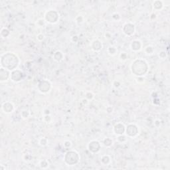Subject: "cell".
<instances>
[{
	"label": "cell",
	"instance_id": "3",
	"mask_svg": "<svg viewBox=\"0 0 170 170\" xmlns=\"http://www.w3.org/2000/svg\"><path fill=\"white\" fill-rule=\"evenodd\" d=\"M127 133H128L129 135H134L137 133V128L135 126L131 125L129 126L127 129Z\"/></svg>",
	"mask_w": 170,
	"mask_h": 170
},
{
	"label": "cell",
	"instance_id": "4",
	"mask_svg": "<svg viewBox=\"0 0 170 170\" xmlns=\"http://www.w3.org/2000/svg\"><path fill=\"white\" fill-rule=\"evenodd\" d=\"M120 127H118V126H116V128H115V130H116V131L117 133H122L123 132H124V126H122V125H120Z\"/></svg>",
	"mask_w": 170,
	"mask_h": 170
},
{
	"label": "cell",
	"instance_id": "1",
	"mask_svg": "<svg viewBox=\"0 0 170 170\" xmlns=\"http://www.w3.org/2000/svg\"><path fill=\"white\" fill-rule=\"evenodd\" d=\"M1 62L2 64H3L5 67L9 68V69H11V64L13 65L14 68L17 66V57L14 56L13 54H7L2 58Z\"/></svg>",
	"mask_w": 170,
	"mask_h": 170
},
{
	"label": "cell",
	"instance_id": "2",
	"mask_svg": "<svg viewBox=\"0 0 170 170\" xmlns=\"http://www.w3.org/2000/svg\"><path fill=\"white\" fill-rule=\"evenodd\" d=\"M78 161V155L74 152H68L66 156V161L69 164H73Z\"/></svg>",
	"mask_w": 170,
	"mask_h": 170
}]
</instances>
